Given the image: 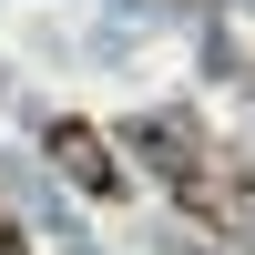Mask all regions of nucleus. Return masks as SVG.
Wrapping results in <instances>:
<instances>
[{
  "label": "nucleus",
  "instance_id": "obj_1",
  "mask_svg": "<svg viewBox=\"0 0 255 255\" xmlns=\"http://www.w3.org/2000/svg\"><path fill=\"white\" fill-rule=\"evenodd\" d=\"M133 153L153 163V174L174 184V204H194L225 245H255V174H235V163H225L194 123H163V113L133 123Z\"/></svg>",
  "mask_w": 255,
  "mask_h": 255
},
{
  "label": "nucleus",
  "instance_id": "obj_2",
  "mask_svg": "<svg viewBox=\"0 0 255 255\" xmlns=\"http://www.w3.org/2000/svg\"><path fill=\"white\" fill-rule=\"evenodd\" d=\"M51 163H61V184H82V194H123V163H113V143H102L92 123H51Z\"/></svg>",
  "mask_w": 255,
  "mask_h": 255
}]
</instances>
